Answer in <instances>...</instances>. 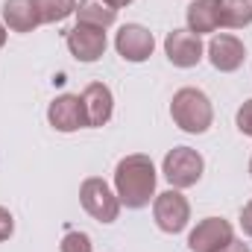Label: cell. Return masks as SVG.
<instances>
[{"mask_svg":"<svg viewBox=\"0 0 252 252\" xmlns=\"http://www.w3.org/2000/svg\"><path fill=\"white\" fill-rule=\"evenodd\" d=\"M115 50H118L121 59H126V62H132V64H141L153 56L156 38L141 24H124L118 30V35H115Z\"/></svg>","mask_w":252,"mask_h":252,"instance_id":"obj_6","label":"cell"},{"mask_svg":"<svg viewBox=\"0 0 252 252\" xmlns=\"http://www.w3.org/2000/svg\"><path fill=\"white\" fill-rule=\"evenodd\" d=\"M235 238V229L223 217H205L199 220L188 235V250L190 252H220L229 241Z\"/></svg>","mask_w":252,"mask_h":252,"instance_id":"obj_7","label":"cell"},{"mask_svg":"<svg viewBox=\"0 0 252 252\" xmlns=\"http://www.w3.org/2000/svg\"><path fill=\"white\" fill-rule=\"evenodd\" d=\"M241 229L252 238V199L244 205V211H241Z\"/></svg>","mask_w":252,"mask_h":252,"instance_id":"obj_21","label":"cell"},{"mask_svg":"<svg viewBox=\"0 0 252 252\" xmlns=\"http://www.w3.org/2000/svg\"><path fill=\"white\" fill-rule=\"evenodd\" d=\"M12 232H15V217H12V211H9V208H3V205H0V244H3V241H9V238H12Z\"/></svg>","mask_w":252,"mask_h":252,"instance_id":"obj_20","label":"cell"},{"mask_svg":"<svg viewBox=\"0 0 252 252\" xmlns=\"http://www.w3.org/2000/svg\"><path fill=\"white\" fill-rule=\"evenodd\" d=\"M250 173H252V158H250Z\"/></svg>","mask_w":252,"mask_h":252,"instance_id":"obj_25","label":"cell"},{"mask_svg":"<svg viewBox=\"0 0 252 252\" xmlns=\"http://www.w3.org/2000/svg\"><path fill=\"white\" fill-rule=\"evenodd\" d=\"M3 27L12 32H32L41 18L35 9V0H3Z\"/></svg>","mask_w":252,"mask_h":252,"instance_id":"obj_13","label":"cell"},{"mask_svg":"<svg viewBox=\"0 0 252 252\" xmlns=\"http://www.w3.org/2000/svg\"><path fill=\"white\" fill-rule=\"evenodd\" d=\"M79 202H82V208H85L97 223H115L118 214H121V199H118V193L109 188V182L100 179V176H88V179L79 185Z\"/></svg>","mask_w":252,"mask_h":252,"instance_id":"obj_4","label":"cell"},{"mask_svg":"<svg viewBox=\"0 0 252 252\" xmlns=\"http://www.w3.org/2000/svg\"><path fill=\"white\" fill-rule=\"evenodd\" d=\"M170 118L188 135H202L214 124V106L205 91L199 88H179L170 100Z\"/></svg>","mask_w":252,"mask_h":252,"instance_id":"obj_2","label":"cell"},{"mask_svg":"<svg viewBox=\"0 0 252 252\" xmlns=\"http://www.w3.org/2000/svg\"><path fill=\"white\" fill-rule=\"evenodd\" d=\"M76 18L85 27H97V30H109L118 21V9L109 6L106 0H79L76 3Z\"/></svg>","mask_w":252,"mask_h":252,"instance_id":"obj_15","label":"cell"},{"mask_svg":"<svg viewBox=\"0 0 252 252\" xmlns=\"http://www.w3.org/2000/svg\"><path fill=\"white\" fill-rule=\"evenodd\" d=\"M202 41L199 35H193L190 30H173L164 38V53L173 67H196L202 59Z\"/></svg>","mask_w":252,"mask_h":252,"instance_id":"obj_10","label":"cell"},{"mask_svg":"<svg viewBox=\"0 0 252 252\" xmlns=\"http://www.w3.org/2000/svg\"><path fill=\"white\" fill-rule=\"evenodd\" d=\"M220 252H252V250H250V244H244V241L232 238V241H229V244H226V247H223Z\"/></svg>","mask_w":252,"mask_h":252,"instance_id":"obj_22","label":"cell"},{"mask_svg":"<svg viewBox=\"0 0 252 252\" xmlns=\"http://www.w3.org/2000/svg\"><path fill=\"white\" fill-rule=\"evenodd\" d=\"M185 21L193 35L220 30V0H193L185 12Z\"/></svg>","mask_w":252,"mask_h":252,"instance_id":"obj_14","label":"cell"},{"mask_svg":"<svg viewBox=\"0 0 252 252\" xmlns=\"http://www.w3.org/2000/svg\"><path fill=\"white\" fill-rule=\"evenodd\" d=\"M153 217H156V223H158L161 232L179 235V232H185V226H188V220H190V202L185 199V193L176 188L164 190V193H156V199H153Z\"/></svg>","mask_w":252,"mask_h":252,"instance_id":"obj_5","label":"cell"},{"mask_svg":"<svg viewBox=\"0 0 252 252\" xmlns=\"http://www.w3.org/2000/svg\"><path fill=\"white\" fill-rule=\"evenodd\" d=\"M106 3H109V6H115V9H124V6L132 3V0H106Z\"/></svg>","mask_w":252,"mask_h":252,"instance_id":"obj_23","label":"cell"},{"mask_svg":"<svg viewBox=\"0 0 252 252\" xmlns=\"http://www.w3.org/2000/svg\"><path fill=\"white\" fill-rule=\"evenodd\" d=\"M252 24V0H220V27L244 30Z\"/></svg>","mask_w":252,"mask_h":252,"instance_id":"obj_16","label":"cell"},{"mask_svg":"<svg viewBox=\"0 0 252 252\" xmlns=\"http://www.w3.org/2000/svg\"><path fill=\"white\" fill-rule=\"evenodd\" d=\"M41 24H59L64 18L76 15V0H35Z\"/></svg>","mask_w":252,"mask_h":252,"instance_id":"obj_17","label":"cell"},{"mask_svg":"<svg viewBox=\"0 0 252 252\" xmlns=\"http://www.w3.org/2000/svg\"><path fill=\"white\" fill-rule=\"evenodd\" d=\"M82 109L88 126H106L115 115V97L106 82H91L82 91Z\"/></svg>","mask_w":252,"mask_h":252,"instance_id":"obj_12","label":"cell"},{"mask_svg":"<svg viewBox=\"0 0 252 252\" xmlns=\"http://www.w3.org/2000/svg\"><path fill=\"white\" fill-rule=\"evenodd\" d=\"M59 250L62 252H91L94 244H91V238L85 232H67L62 238V244H59Z\"/></svg>","mask_w":252,"mask_h":252,"instance_id":"obj_18","label":"cell"},{"mask_svg":"<svg viewBox=\"0 0 252 252\" xmlns=\"http://www.w3.org/2000/svg\"><path fill=\"white\" fill-rule=\"evenodd\" d=\"M67 50L76 62H97L103 53H106V30H97V27H85V24H76L73 30H67Z\"/></svg>","mask_w":252,"mask_h":252,"instance_id":"obj_8","label":"cell"},{"mask_svg":"<svg viewBox=\"0 0 252 252\" xmlns=\"http://www.w3.org/2000/svg\"><path fill=\"white\" fill-rule=\"evenodd\" d=\"M156 164L144 153H132L115 167V193L126 208H144L156 199Z\"/></svg>","mask_w":252,"mask_h":252,"instance_id":"obj_1","label":"cell"},{"mask_svg":"<svg viewBox=\"0 0 252 252\" xmlns=\"http://www.w3.org/2000/svg\"><path fill=\"white\" fill-rule=\"evenodd\" d=\"M202 170H205V161L196 150L190 147H173L164 161H161V173L164 179L173 185L176 190H185V188H193L199 179H202Z\"/></svg>","mask_w":252,"mask_h":252,"instance_id":"obj_3","label":"cell"},{"mask_svg":"<svg viewBox=\"0 0 252 252\" xmlns=\"http://www.w3.org/2000/svg\"><path fill=\"white\" fill-rule=\"evenodd\" d=\"M47 124L56 132H76L85 124V109H82V97L79 94H59L50 106H47Z\"/></svg>","mask_w":252,"mask_h":252,"instance_id":"obj_9","label":"cell"},{"mask_svg":"<svg viewBox=\"0 0 252 252\" xmlns=\"http://www.w3.org/2000/svg\"><path fill=\"white\" fill-rule=\"evenodd\" d=\"M247 56V47L238 35H229V32H217L211 41H208V62L214 64L220 73H235Z\"/></svg>","mask_w":252,"mask_h":252,"instance_id":"obj_11","label":"cell"},{"mask_svg":"<svg viewBox=\"0 0 252 252\" xmlns=\"http://www.w3.org/2000/svg\"><path fill=\"white\" fill-rule=\"evenodd\" d=\"M3 44H6V27L0 24V47H3Z\"/></svg>","mask_w":252,"mask_h":252,"instance_id":"obj_24","label":"cell"},{"mask_svg":"<svg viewBox=\"0 0 252 252\" xmlns=\"http://www.w3.org/2000/svg\"><path fill=\"white\" fill-rule=\"evenodd\" d=\"M235 124H238V129H241L244 135H250V138H252V100H247V103L238 109Z\"/></svg>","mask_w":252,"mask_h":252,"instance_id":"obj_19","label":"cell"}]
</instances>
